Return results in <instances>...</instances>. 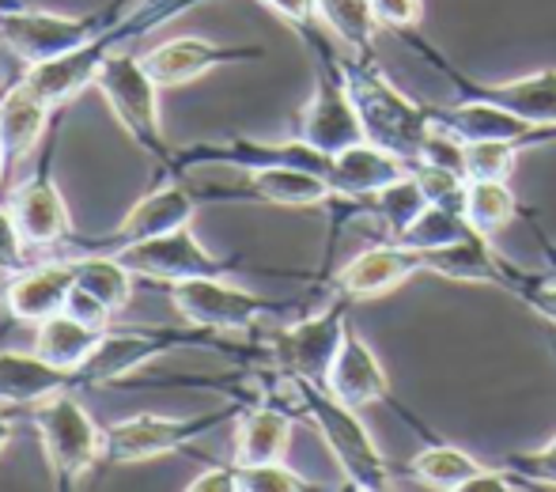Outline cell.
<instances>
[{"instance_id":"cell-21","label":"cell","mask_w":556,"mask_h":492,"mask_svg":"<svg viewBox=\"0 0 556 492\" xmlns=\"http://www.w3.org/2000/svg\"><path fill=\"white\" fill-rule=\"evenodd\" d=\"M61 390H76V371L58 368L35 349L0 353V409H35L38 402L61 394Z\"/></svg>"},{"instance_id":"cell-3","label":"cell","mask_w":556,"mask_h":492,"mask_svg":"<svg viewBox=\"0 0 556 492\" xmlns=\"http://www.w3.org/2000/svg\"><path fill=\"white\" fill-rule=\"evenodd\" d=\"M300 38L307 42L311 58H315V91H311L300 118H295V137L307 140V144L318 148V152L337 155V152H344V148L367 140L364 125H359L356 103H352L349 84H344L341 53L330 46V38H326L318 27Z\"/></svg>"},{"instance_id":"cell-14","label":"cell","mask_w":556,"mask_h":492,"mask_svg":"<svg viewBox=\"0 0 556 492\" xmlns=\"http://www.w3.org/2000/svg\"><path fill=\"white\" fill-rule=\"evenodd\" d=\"M417 273H435L432 250H417V247L394 243V239H382L379 247L364 250V254H356L352 262H344L333 273L330 292L344 295L349 303L382 300V295L397 292Z\"/></svg>"},{"instance_id":"cell-20","label":"cell","mask_w":556,"mask_h":492,"mask_svg":"<svg viewBox=\"0 0 556 492\" xmlns=\"http://www.w3.org/2000/svg\"><path fill=\"white\" fill-rule=\"evenodd\" d=\"M405 171H413L409 160L394 155L390 148L371 144V140H359V144L344 148V152L333 155V167H330V186H333L330 209H344V205H356V201L371 198L382 186L402 178Z\"/></svg>"},{"instance_id":"cell-6","label":"cell","mask_w":556,"mask_h":492,"mask_svg":"<svg viewBox=\"0 0 556 492\" xmlns=\"http://www.w3.org/2000/svg\"><path fill=\"white\" fill-rule=\"evenodd\" d=\"M30 417H35L46 463H50L61 489H73L76 481H84L106 455L103 428L91 420L84 402H76L73 390H61V394L38 402Z\"/></svg>"},{"instance_id":"cell-26","label":"cell","mask_w":556,"mask_h":492,"mask_svg":"<svg viewBox=\"0 0 556 492\" xmlns=\"http://www.w3.org/2000/svg\"><path fill=\"white\" fill-rule=\"evenodd\" d=\"M103 326H91L84 323V318L68 315V311H61V315L46 318V323H38V333H35V353L46 356L50 364H58V368H68L76 371L84 361H88L91 349L103 341Z\"/></svg>"},{"instance_id":"cell-25","label":"cell","mask_w":556,"mask_h":492,"mask_svg":"<svg viewBox=\"0 0 556 492\" xmlns=\"http://www.w3.org/2000/svg\"><path fill=\"white\" fill-rule=\"evenodd\" d=\"M484 470H489V463H481V458H473L469 451L454 447L446 440H428V447L409 458V478L417 485L440 492H466L469 481Z\"/></svg>"},{"instance_id":"cell-32","label":"cell","mask_w":556,"mask_h":492,"mask_svg":"<svg viewBox=\"0 0 556 492\" xmlns=\"http://www.w3.org/2000/svg\"><path fill=\"white\" fill-rule=\"evenodd\" d=\"M504 466L511 474H519L530 489H556V432L545 447L515 451V455H507Z\"/></svg>"},{"instance_id":"cell-10","label":"cell","mask_w":556,"mask_h":492,"mask_svg":"<svg viewBox=\"0 0 556 492\" xmlns=\"http://www.w3.org/2000/svg\"><path fill=\"white\" fill-rule=\"evenodd\" d=\"M122 12L125 8H106V12H91V15H58V12H38V8H4L0 12V42L23 65H38V61L61 58V53L106 35Z\"/></svg>"},{"instance_id":"cell-16","label":"cell","mask_w":556,"mask_h":492,"mask_svg":"<svg viewBox=\"0 0 556 492\" xmlns=\"http://www.w3.org/2000/svg\"><path fill=\"white\" fill-rule=\"evenodd\" d=\"M235 186H198V198H254L280 209H323L333 205V186L318 171L303 167H257L239 171Z\"/></svg>"},{"instance_id":"cell-9","label":"cell","mask_w":556,"mask_h":492,"mask_svg":"<svg viewBox=\"0 0 556 492\" xmlns=\"http://www.w3.org/2000/svg\"><path fill=\"white\" fill-rule=\"evenodd\" d=\"M242 405H224L216 413H198V417H163V413H132L114 425L103 428L106 440V463L132 466V463H152L170 451H182L198 443L201 436L216 432L227 420L239 417Z\"/></svg>"},{"instance_id":"cell-31","label":"cell","mask_w":556,"mask_h":492,"mask_svg":"<svg viewBox=\"0 0 556 492\" xmlns=\"http://www.w3.org/2000/svg\"><path fill=\"white\" fill-rule=\"evenodd\" d=\"M303 489H318V485L300 478L285 458L280 463L239 466V492H303Z\"/></svg>"},{"instance_id":"cell-1","label":"cell","mask_w":556,"mask_h":492,"mask_svg":"<svg viewBox=\"0 0 556 492\" xmlns=\"http://www.w3.org/2000/svg\"><path fill=\"white\" fill-rule=\"evenodd\" d=\"M341 73L352 103H356L364 137L379 148H390L402 160L417 163L435 129L432 118H428V103L405 96L387 76L375 53H341Z\"/></svg>"},{"instance_id":"cell-5","label":"cell","mask_w":556,"mask_h":492,"mask_svg":"<svg viewBox=\"0 0 556 492\" xmlns=\"http://www.w3.org/2000/svg\"><path fill=\"white\" fill-rule=\"evenodd\" d=\"M349 307L352 303L333 292V300L323 311L273 330L262 341V356L273 379H307L326 387V375H330L344 330H349Z\"/></svg>"},{"instance_id":"cell-29","label":"cell","mask_w":556,"mask_h":492,"mask_svg":"<svg viewBox=\"0 0 556 492\" xmlns=\"http://www.w3.org/2000/svg\"><path fill=\"white\" fill-rule=\"evenodd\" d=\"M519 155L522 148L511 140H462V175L466 182H511Z\"/></svg>"},{"instance_id":"cell-4","label":"cell","mask_w":556,"mask_h":492,"mask_svg":"<svg viewBox=\"0 0 556 492\" xmlns=\"http://www.w3.org/2000/svg\"><path fill=\"white\" fill-rule=\"evenodd\" d=\"M96 88L103 91V99L117 118V125H122L148 155H155L163 167H170L175 148H170L167 137H163V118H160V91L163 88L144 68V53H132V50H125V46L117 53H111L106 65L99 68Z\"/></svg>"},{"instance_id":"cell-34","label":"cell","mask_w":556,"mask_h":492,"mask_svg":"<svg viewBox=\"0 0 556 492\" xmlns=\"http://www.w3.org/2000/svg\"><path fill=\"white\" fill-rule=\"evenodd\" d=\"M257 4L277 12L295 35H307V30H315L318 23H323L318 20V0H257Z\"/></svg>"},{"instance_id":"cell-2","label":"cell","mask_w":556,"mask_h":492,"mask_svg":"<svg viewBox=\"0 0 556 492\" xmlns=\"http://www.w3.org/2000/svg\"><path fill=\"white\" fill-rule=\"evenodd\" d=\"M280 382H285L288 398L295 402V413H303L307 425L315 428L326 447H330L333 463L341 466V474H344V485L356 492L394 489L387 455H382L375 436L367 432V425L359 420V409H352L349 402L330 394L323 382H307V379H280Z\"/></svg>"},{"instance_id":"cell-35","label":"cell","mask_w":556,"mask_h":492,"mask_svg":"<svg viewBox=\"0 0 556 492\" xmlns=\"http://www.w3.org/2000/svg\"><path fill=\"white\" fill-rule=\"evenodd\" d=\"M23 236L15 228V216L8 205H0V273H20L23 269Z\"/></svg>"},{"instance_id":"cell-17","label":"cell","mask_w":556,"mask_h":492,"mask_svg":"<svg viewBox=\"0 0 556 492\" xmlns=\"http://www.w3.org/2000/svg\"><path fill=\"white\" fill-rule=\"evenodd\" d=\"M262 58H265L262 46H220L198 35H182L148 50L144 68L152 73V80L160 88H182V84L201 80V76L216 73L224 65H247V61H262Z\"/></svg>"},{"instance_id":"cell-12","label":"cell","mask_w":556,"mask_h":492,"mask_svg":"<svg viewBox=\"0 0 556 492\" xmlns=\"http://www.w3.org/2000/svg\"><path fill=\"white\" fill-rule=\"evenodd\" d=\"M326 390L341 398V402H349L352 409H367V405H390V409H394L397 417L413 428V432H420L425 440H435V436L425 428V420H420L417 413H409V405L394 394V387H390V375H387V368H382L379 353H375V349L359 338L352 323H349V330H344L341 349H337L333 368H330V375H326Z\"/></svg>"},{"instance_id":"cell-27","label":"cell","mask_w":556,"mask_h":492,"mask_svg":"<svg viewBox=\"0 0 556 492\" xmlns=\"http://www.w3.org/2000/svg\"><path fill=\"white\" fill-rule=\"evenodd\" d=\"M318 20L344 50L375 53V35L382 27L375 20L371 0H318Z\"/></svg>"},{"instance_id":"cell-7","label":"cell","mask_w":556,"mask_h":492,"mask_svg":"<svg viewBox=\"0 0 556 492\" xmlns=\"http://www.w3.org/2000/svg\"><path fill=\"white\" fill-rule=\"evenodd\" d=\"M170 307L178 311V318L190 326L213 333H250L265 323V318H280L288 311H295L292 303L269 300L257 295L242 285H231L227 277H193L170 285Z\"/></svg>"},{"instance_id":"cell-38","label":"cell","mask_w":556,"mask_h":492,"mask_svg":"<svg viewBox=\"0 0 556 492\" xmlns=\"http://www.w3.org/2000/svg\"><path fill=\"white\" fill-rule=\"evenodd\" d=\"M534 236H538V243H542L545 257H549V262H553V273H556V247L549 243V239H545V231H542V228H534Z\"/></svg>"},{"instance_id":"cell-33","label":"cell","mask_w":556,"mask_h":492,"mask_svg":"<svg viewBox=\"0 0 556 492\" xmlns=\"http://www.w3.org/2000/svg\"><path fill=\"white\" fill-rule=\"evenodd\" d=\"M371 8L379 27L394 30V35H409L425 23V0H371Z\"/></svg>"},{"instance_id":"cell-37","label":"cell","mask_w":556,"mask_h":492,"mask_svg":"<svg viewBox=\"0 0 556 492\" xmlns=\"http://www.w3.org/2000/svg\"><path fill=\"white\" fill-rule=\"evenodd\" d=\"M12 432H15V420L8 417V409H0V451L8 447V440H12Z\"/></svg>"},{"instance_id":"cell-22","label":"cell","mask_w":556,"mask_h":492,"mask_svg":"<svg viewBox=\"0 0 556 492\" xmlns=\"http://www.w3.org/2000/svg\"><path fill=\"white\" fill-rule=\"evenodd\" d=\"M295 413L273 402H242L235 417V466L280 463L292 447Z\"/></svg>"},{"instance_id":"cell-23","label":"cell","mask_w":556,"mask_h":492,"mask_svg":"<svg viewBox=\"0 0 556 492\" xmlns=\"http://www.w3.org/2000/svg\"><path fill=\"white\" fill-rule=\"evenodd\" d=\"M50 114H53V106L23 80H15L12 88L0 96V148H4L8 163H23L35 152L38 140L46 137Z\"/></svg>"},{"instance_id":"cell-39","label":"cell","mask_w":556,"mask_h":492,"mask_svg":"<svg viewBox=\"0 0 556 492\" xmlns=\"http://www.w3.org/2000/svg\"><path fill=\"white\" fill-rule=\"evenodd\" d=\"M4 167H8V160H4V148H0V178H4Z\"/></svg>"},{"instance_id":"cell-18","label":"cell","mask_w":556,"mask_h":492,"mask_svg":"<svg viewBox=\"0 0 556 492\" xmlns=\"http://www.w3.org/2000/svg\"><path fill=\"white\" fill-rule=\"evenodd\" d=\"M73 285H76V269L65 254V257H58V262L35 265V269L8 273L4 288H0V300H4V311L15 323L38 326L65 311L68 295H73Z\"/></svg>"},{"instance_id":"cell-15","label":"cell","mask_w":556,"mask_h":492,"mask_svg":"<svg viewBox=\"0 0 556 492\" xmlns=\"http://www.w3.org/2000/svg\"><path fill=\"white\" fill-rule=\"evenodd\" d=\"M198 190L186 182H167L160 190L144 193L129 213L122 216V224L103 239H68L76 250H117L125 243H140V239H155V236H167V231H178L186 224H193L198 216Z\"/></svg>"},{"instance_id":"cell-19","label":"cell","mask_w":556,"mask_h":492,"mask_svg":"<svg viewBox=\"0 0 556 492\" xmlns=\"http://www.w3.org/2000/svg\"><path fill=\"white\" fill-rule=\"evenodd\" d=\"M8 209H12L15 228H20L27 247H61L73 239V213H68L58 182L46 171L15 186Z\"/></svg>"},{"instance_id":"cell-13","label":"cell","mask_w":556,"mask_h":492,"mask_svg":"<svg viewBox=\"0 0 556 492\" xmlns=\"http://www.w3.org/2000/svg\"><path fill=\"white\" fill-rule=\"evenodd\" d=\"M117 262L129 265L137 277L144 280H163V285H178V280H193V277H231L235 262H224L213 250L193 236V228L167 231V236L155 239H140V243H125L111 250Z\"/></svg>"},{"instance_id":"cell-24","label":"cell","mask_w":556,"mask_h":492,"mask_svg":"<svg viewBox=\"0 0 556 492\" xmlns=\"http://www.w3.org/2000/svg\"><path fill=\"white\" fill-rule=\"evenodd\" d=\"M76 269V288L88 295H96L106 311H125L132 300V288H137V273L125 262H117L111 250H84V254H68Z\"/></svg>"},{"instance_id":"cell-28","label":"cell","mask_w":556,"mask_h":492,"mask_svg":"<svg viewBox=\"0 0 556 492\" xmlns=\"http://www.w3.org/2000/svg\"><path fill=\"white\" fill-rule=\"evenodd\" d=\"M519 216H527V209L515 198L511 182H500V178H492V182H466V220L473 224V231L492 239L507 224L519 220Z\"/></svg>"},{"instance_id":"cell-30","label":"cell","mask_w":556,"mask_h":492,"mask_svg":"<svg viewBox=\"0 0 556 492\" xmlns=\"http://www.w3.org/2000/svg\"><path fill=\"white\" fill-rule=\"evenodd\" d=\"M504 292H511L522 307L534 311L542 323L556 326V273H530L522 265H515L511 257H504Z\"/></svg>"},{"instance_id":"cell-8","label":"cell","mask_w":556,"mask_h":492,"mask_svg":"<svg viewBox=\"0 0 556 492\" xmlns=\"http://www.w3.org/2000/svg\"><path fill=\"white\" fill-rule=\"evenodd\" d=\"M224 333L201 330V326H155V330H106L103 341L76 368V387H114V382L137 375L155 356L175 353L186 345H220Z\"/></svg>"},{"instance_id":"cell-11","label":"cell","mask_w":556,"mask_h":492,"mask_svg":"<svg viewBox=\"0 0 556 492\" xmlns=\"http://www.w3.org/2000/svg\"><path fill=\"white\" fill-rule=\"evenodd\" d=\"M402 42L409 46L417 58H425L435 73H443L446 80L454 84L458 96H477V99H489V103L504 106L511 114H522L530 122H553L556 125V68H538V73H527V76H515V80H500V84H484V80H473L466 76L451 58H443L440 46L428 42L420 30H409L402 35Z\"/></svg>"},{"instance_id":"cell-36","label":"cell","mask_w":556,"mask_h":492,"mask_svg":"<svg viewBox=\"0 0 556 492\" xmlns=\"http://www.w3.org/2000/svg\"><path fill=\"white\" fill-rule=\"evenodd\" d=\"M190 492H239V466H208L186 485Z\"/></svg>"}]
</instances>
